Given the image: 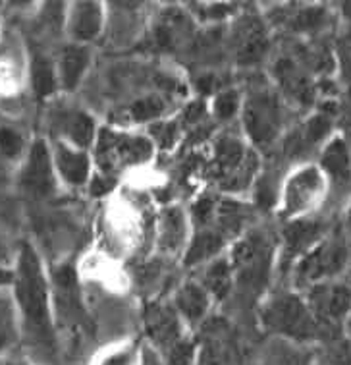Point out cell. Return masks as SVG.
Masks as SVG:
<instances>
[{
	"mask_svg": "<svg viewBox=\"0 0 351 365\" xmlns=\"http://www.w3.org/2000/svg\"><path fill=\"white\" fill-rule=\"evenodd\" d=\"M14 296L20 309L23 334L27 340L43 352H54L53 290L39 255L29 244H23L14 271Z\"/></svg>",
	"mask_w": 351,
	"mask_h": 365,
	"instance_id": "6da1fadb",
	"label": "cell"
},
{
	"mask_svg": "<svg viewBox=\"0 0 351 365\" xmlns=\"http://www.w3.org/2000/svg\"><path fill=\"white\" fill-rule=\"evenodd\" d=\"M258 323L272 339L311 344L325 334L307 299L299 290H278L266 296L258 307Z\"/></svg>",
	"mask_w": 351,
	"mask_h": 365,
	"instance_id": "7a4b0ae2",
	"label": "cell"
},
{
	"mask_svg": "<svg viewBox=\"0 0 351 365\" xmlns=\"http://www.w3.org/2000/svg\"><path fill=\"white\" fill-rule=\"evenodd\" d=\"M330 203V187L320 166L313 160L295 165L276 193V211L284 222L317 217Z\"/></svg>",
	"mask_w": 351,
	"mask_h": 365,
	"instance_id": "3957f363",
	"label": "cell"
},
{
	"mask_svg": "<svg viewBox=\"0 0 351 365\" xmlns=\"http://www.w3.org/2000/svg\"><path fill=\"white\" fill-rule=\"evenodd\" d=\"M241 124L255 149H272L288 133V103L276 87L257 86L241 99Z\"/></svg>",
	"mask_w": 351,
	"mask_h": 365,
	"instance_id": "277c9868",
	"label": "cell"
},
{
	"mask_svg": "<svg viewBox=\"0 0 351 365\" xmlns=\"http://www.w3.org/2000/svg\"><path fill=\"white\" fill-rule=\"evenodd\" d=\"M93 145V160L99 170L97 184L116 180L127 170L149 163L152 157V141L149 138L116 128H99Z\"/></svg>",
	"mask_w": 351,
	"mask_h": 365,
	"instance_id": "5b68a950",
	"label": "cell"
},
{
	"mask_svg": "<svg viewBox=\"0 0 351 365\" xmlns=\"http://www.w3.org/2000/svg\"><path fill=\"white\" fill-rule=\"evenodd\" d=\"M261 173L258 151L247 140L224 133L212 151L211 174L222 192L239 195L257 184Z\"/></svg>",
	"mask_w": 351,
	"mask_h": 365,
	"instance_id": "8992f818",
	"label": "cell"
},
{
	"mask_svg": "<svg viewBox=\"0 0 351 365\" xmlns=\"http://www.w3.org/2000/svg\"><path fill=\"white\" fill-rule=\"evenodd\" d=\"M350 263V244L338 232H330L293 265V282L299 292L326 280L340 279Z\"/></svg>",
	"mask_w": 351,
	"mask_h": 365,
	"instance_id": "52a82bcc",
	"label": "cell"
},
{
	"mask_svg": "<svg viewBox=\"0 0 351 365\" xmlns=\"http://www.w3.org/2000/svg\"><path fill=\"white\" fill-rule=\"evenodd\" d=\"M317 165L330 187L334 205H347L351 201V147L344 135L332 133L318 151Z\"/></svg>",
	"mask_w": 351,
	"mask_h": 365,
	"instance_id": "ba28073f",
	"label": "cell"
},
{
	"mask_svg": "<svg viewBox=\"0 0 351 365\" xmlns=\"http://www.w3.org/2000/svg\"><path fill=\"white\" fill-rule=\"evenodd\" d=\"M311 307L313 315L326 331L344 327V321L351 309V284L334 279L309 286L301 290Z\"/></svg>",
	"mask_w": 351,
	"mask_h": 365,
	"instance_id": "9c48e42d",
	"label": "cell"
},
{
	"mask_svg": "<svg viewBox=\"0 0 351 365\" xmlns=\"http://www.w3.org/2000/svg\"><path fill=\"white\" fill-rule=\"evenodd\" d=\"M53 309L54 323L72 329V331H83L87 329V317L83 304H81L80 286H78V277L70 265H60L54 271L53 282Z\"/></svg>",
	"mask_w": 351,
	"mask_h": 365,
	"instance_id": "30bf717a",
	"label": "cell"
},
{
	"mask_svg": "<svg viewBox=\"0 0 351 365\" xmlns=\"http://www.w3.org/2000/svg\"><path fill=\"white\" fill-rule=\"evenodd\" d=\"M274 87L288 105L309 108L317 99V83L303 62L293 56H280L272 66Z\"/></svg>",
	"mask_w": 351,
	"mask_h": 365,
	"instance_id": "8fae6325",
	"label": "cell"
},
{
	"mask_svg": "<svg viewBox=\"0 0 351 365\" xmlns=\"http://www.w3.org/2000/svg\"><path fill=\"white\" fill-rule=\"evenodd\" d=\"M21 190L31 197H48L58 187V176L54 170L51 147L43 140L35 141L27 149L26 160L20 170Z\"/></svg>",
	"mask_w": 351,
	"mask_h": 365,
	"instance_id": "7c38bea8",
	"label": "cell"
},
{
	"mask_svg": "<svg viewBox=\"0 0 351 365\" xmlns=\"http://www.w3.org/2000/svg\"><path fill=\"white\" fill-rule=\"evenodd\" d=\"M330 234V225L323 217H311L285 222L282 232V253L280 265L285 269H293L305 253L311 252L320 240Z\"/></svg>",
	"mask_w": 351,
	"mask_h": 365,
	"instance_id": "4fadbf2b",
	"label": "cell"
},
{
	"mask_svg": "<svg viewBox=\"0 0 351 365\" xmlns=\"http://www.w3.org/2000/svg\"><path fill=\"white\" fill-rule=\"evenodd\" d=\"M48 124L54 133V141H62L80 149L93 145L99 132L91 114H87L83 108L70 105L53 106L48 114Z\"/></svg>",
	"mask_w": 351,
	"mask_h": 365,
	"instance_id": "5bb4252c",
	"label": "cell"
},
{
	"mask_svg": "<svg viewBox=\"0 0 351 365\" xmlns=\"http://www.w3.org/2000/svg\"><path fill=\"white\" fill-rule=\"evenodd\" d=\"M268 242L271 240H266L265 236L253 232L243 234L238 240L234 257H230L234 272H236V280L247 279L249 282H257V280L263 279L272 255Z\"/></svg>",
	"mask_w": 351,
	"mask_h": 365,
	"instance_id": "9a60e30c",
	"label": "cell"
},
{
	"mask_svg": "<svg viewBox=\"0 0 351 365\" xmlns=\"http://www.w3.org/2000/svg\"><path fill=\"white\" fill-rule=\"evenodd\" d=\"M51 153L60 182H64L68 187L85 186L91 178V165H93V159L89 157L87 149L54 141Z\"/></svg>",
	"mask_w": 351,
	"mask_h": 365,
	"instance_id": "2e32d148",
	"label": "cell"
},
{
	"mask_svg": "<svg viewBox=\"0 0 351 365\" xmlns=\"http://www.w3.org/2000/svg\"><path fill=\"white\" fill-rule=\"evenodd\" d=\"M212 296L199 280H189L179 286L174 292L172 307L179 315V319L187 325L197 327L205 323L212 306Z\"/></svg>",
	"mask_w": 351,
	"mask_h": 365,
	"instance_id": "e0dca14e",
	"label": "cell"
},
{
	"mask_svg": "<svg viewBox=\"0 0 351 365\" xmlns=\"http://www.w3.org/2000/svg\"><path fill=\"white\" fill-rule=\"evenodd\" d=\"M105 12L99 2H75L68 12V34L73 43L87 45L89 41L97 39L103 34Z\"/></svg>",
	"mask_w": 351,
	"mask_h": 365,
	"instance_id": "ac0fdd59",
	"label": "cell"
},
{
	"mask_svg": "<svg viewBox=\"0 0 351 365\" xmlns=\"http://www.w3.org/2000/svg\"><path fill=\"white\" fill-rule=\"evenodd\" d=\"M182 319L172 307V304H154L147 309L145 327L149 336L166 350L178 344L182 336Z\"/></svg>",
	"mask_w": 351,
	"mask_h": 365,
	"instance_id": "d6986e66",
	"label": "cell"
},
{
	"mask_svg": "<svg viewBox=\"0 0 351 365\" xmlns=\"http://www.w3.org/2000/svg\"><path fill=\"white\" fill-rule=\"evenodd\" d=\"M268 31L258 18H243L241 24L236 27L234 34V47L241 62L253 64L263 58L268 51Z\"/></svg>",
	"mask_w": 351,
	"mask_h": 365,
	"instance_id": "ffe728a7",
	"label": "cell"
},
{
	"mask_svg": "<svg viewBox=\"0 0 351 365\" xmlns=\"http://www.w3.org/2000/svg\"><path fill=\"white\" fill-rule=\"evenodd\" d=\"M197 365H239L236 344L228 329L222 325L209 327V334L195 356Z\"/></svg>",
	"mask_w": 351,
	"mask_h": 365,
	"instance_id": "44dd1931",
	"label": "cell"
},
{
	"mask_svg": "<svg viewBox=\"0 0 351 365\" xmlns=\"http://www.w3.org/2000/svg\"><path fill=\"white\" fill-rule=\"evenodd\" d=\"M91 64V51L87 45H80V43H72L68 45L56 62V73H58V83L66 91H73L75 87L80 86V81L83 80V76L89 70Z\"/></svg>",
	"mask_w": 351,
	"mask_h": 365,
	"instance_id": "7402d4cb",
	"label": "cell"
},
{
	"mask_svg": "<svg viewBox=\"0 0 351 365\" xmlns=\"http://www.w3.org/2000/svg\"><path fill=\"white\" fill-rule=\"evenodd\" d=\"M258 365H318V358L303 344L272 339L271 344L265 348Z\"/></svg>",
	"mask_w": 351,
	"mask_h": 365,
	"instance_id": "603a6c76",
	"label": "cell"
},
{
	"mask_svg": "<svg viewBox=\"0 0 351 365\" xmlns=\"http://www.w3.org/2000/svg\"><path fill=\"white\" fill-rule=\"evenodd\" d=\"M199 282L205 286L212 299L228 298L236 282V272L230 257H214L205 263V272L201 274Z\"/></svg>",
	"mask_w": 351,
	"mask_h": 365,
	"instance_id": "cb8c5ba5",
	"label": "cell"
},
{
	"mask_svg": "<svg viewBox=\"0 0 351 365\" xmlns=\"http://www.w3.org/2000/svg\"><path fill=\"white\" fill-rule=\"evenodd\" d=\"M186 217L179 209H166L160 219V247L168 253H178L186 244Z\"/></svg>",
	"mask_w": 351,
	"mask_h": 365,
	"instance_id": "d4e9b609",
	"label": "cell"
},
{
	"mask_svg": "<svg viewBox=\"0 0 351 365\" xmlns=\"http://www.w3.org/2000/svg\"><path fill=\"white\" fill-rule=\"evenodd\" d=\"M31 81H33L35 93L39 97H47V95L53 93L56 86H60L56 64H53L51 60L39 54L33 60V66H31Z\"/></svg>",
	"mask_w": 351,
	"mask_h": 365,
	"instance_id": "484cf974",
	"label": "cell"
},
{
	"mask_svg": "<svg viewBox=\"0 0 351 365\" xmlns=\"http://www.w3.org/2000/svg\"><path fill=\"white\" fill-rule=\"evenodd\" d=\"M0 151L6 159H18L26 151V138L12 126L0 128Z\"/></svg>",
	"mask_w": 351,
	"mask_h": 365,
	"instance_id": "4316f807",
	"label": "cell"
},
{
	"mask_svg": "<svg viewBox=\"0 0 351 365\" xmlns=\"http://www.w3.org/2000/svg\"><path fill=\"white\" fill-rule=\"evenodd\" d=\"M239 108H241V97L238 91H232V89H226L214 99V114L220 120L234 118L239 113Z\"/></svg>",
	"mask_w": 351,
	"mask_h": 365,
	"instance_id": "83f0119b",
	"label": "cell"
},
{
	"mask_svg": "<svg viewBox=\"0 0 351 365\" xmlns=\"http://www.w3.org/2000/svg\"><path fill=\"white\" fill-rule=\"evenodd\" d=\"M95 365H133L132 352H130V348L114 350V352H108L105 354V356H100Z\"/></svg>",
	"mask_w": 351,
	"mask_h": 365,
	"instance_id": "f1b7e54d",
	"label": "cell"
},
{
	"mask_svg": "<svg viewBox=\"0 0 351 365\" xmlns=\"http://www.w3.org/2000/svg\"><path fill=\"white\" fill-rule=\"evenodd\" d=\"M351 342V340H350ZM330 365H351V348L345 350V346H336L330 354Z\"/></svg>",
	"mask_w": 351,
	"mask_h": 365,
	"instance_id": "f546056e",
	"label": "cell"
},
{
	"mask_svg": "<svg viewBox=\"0 0 351 365\" xmlns=\"http://www.w3.org/2000/svg\"><path fill=\"white\" fill-rule=\"evenodd\" d=\"M14 282V272H10L4 267H0V284H12Z\"/></svg>",
	"mask_w": 351,
	"mask_h": 365,
	"instance_id": "4dcf8cb0",
	"label": "cell"
},
{
	"mask_svg": "<svg viewBox=\"0 0 351 365\" xmlns=\"http://www.w3.org/2000/svg\"><path fill=\"white\" fill-rule=\"evenodd\" d=\"M342 329H344V332H345V339L351 340V309H350V313H347V317H345L344 327H342Z\"/></svg>",
	"mask_w": 351,
	"mask_h": 365,
	"instance_id": "1f68e13d",
	"label": "cell"
},
{
	"mask_svg": "<svg viewBox=\"0 0 351 365\" xmlns=\"http://www.w3.org/2000/svg\"><path fill=\"white\" fill-rule=\"evenodd\" d=\"M4 365H33V364H29V361H6Z\"/></svg>",
	"mask_w": 351,
	"mask_h": 365,
	"instance_id": "d6a6232c",
	"label": "cell"
},
{
	"mask_svg": "<svg viewBox=\"0 0 351 365\" xmlns=\"http://www.w3.org/2000/svg\"><path fill=\"white\" fill-rule=\"evenodd\" d=\"M347 205H350V226H351V201L347 203Z\"/></svg>",
	"mask_w": 351,
	"mask_h": 365,
	"instance_id": "836d02e7",
	"label": "cell"
}]
</instances>
